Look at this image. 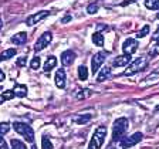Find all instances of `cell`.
Wrapping results in <instances>:
<instances>
[{"label":"cell","mask_w":159,"mask_h":149,"mask_svg":"<svg viewBox=\"0 0 159 149\" xmlns=\"http://www.w3.org/2000/svg\"><path fill=\"white\" fill-rule=\"evenodd\" d=\"M148 64H149V57L148 56L138 57L136 60H134V61H131V63L128 64V67H126V70L122 73V75H126V77L134 75V74L145 70L146 67H148Z\"/></svg>","instance_id":"6da1fadb"},{"label":"cell","mask_w":159,"mask_h":149,"mask_svg":"<svg viewBox=\"0 0 159 149\" xmlns=\"http://www.w3.org/2000/svg\"><path fill=\"white\" fill-rule=\"evenodd\" d=\"M105 136H107V126L105 125H99L95 129L93 138L88 143V148L87 149H101V146L105 142Z\"/></svg>","instance_id":"7a4b0ae2"},{"label":"cell","mask_w":159,"mask_h":149,"mask_svg":"<svg viewBox=\"0 0 159 149\" xmlns=\"http://www.w3.org/2000/svg\"><path fill=\"white\" fill-rule=\"evenodd\" d=\"M129 128V121L126 118H118L115 119V122H114L112 125V141H118V139H121L124 135H125V132L128 131Z\"/></svg>","instance_id":"3957f363"},{"label":"cell","mask_w":159,"mask_h":149,"mask_svg":"<svg viewBox=\"0 0 159 149\" xmlns=\"http://www.w3.org/2000/svg\"><path fill=\"white\" fill-rule=\"evenodd\" d=\"M142 138H143V135L141 132H135V133H132V135H129V136H122L121 139L114 141V142L116 143V148L118 149H125V148H131V146L136 145L138 142H141Z\"/></svg>","instance_id":"277c9868"},{"label":"cell","mask_w":159,"mask_h":149,"mask_svg":"<svg viewBox=\"0 0 159 149\" xmlns=\"http://www.w3.org/2000/svg\"><path fill=\"white\" fill-rule=\"evenodd\" d=\"M13 128L17 133L24 136V139H26L27 142H30V143L34 142V131L30 125H27V124H24V122H14Z\"/></svg>","instance_id":"5b68a950"},{"label":"cell","mask_w":159,"mask_h":149,"mask_svg":"<svg viewBox=\"0 0 159 149\" xmlns=\"http://www.w3.org/2000/svg\"><path fill=\"white\" fill-rule=\"evenodd\" d=\"M105 60H107L105 51H98L97 54H94V57L91 58V73H93V75L98 73V70L101 68V65L104 64Z\"/></svg>","instance_id":"8992f818"},{"label":"cell","mask_w":159,"mask_h":149,"mask_svg":"<svg viewBox=\"0 0 159 149\" xmlns=\"http://www.w3.org/2000/svg\"><path fill=\"white\" fill-rule=\"evenodd\" d=\"M51 40H53V34L50 33V31L43 33L41 36L39 37V38H37L36 44H34V51H36V53H39V51H41V50H44L50 43H51Z\"/></svg>","instance_id":"52a82bcc"},{"label":"cell","mask_w":159,"mask_h":149,"mask_svg":"<svg viewBox=\"0 0 159 149\" xmlns=\"http://www.w3.org/2000/svg\"><path fill=\"white\" fill-rule=\"evenodd\" d=\"M50 13L51 11H47V10H41V11H37V13H34V14H31V16H29L26 19V24L29 27H31V26H34V24H37V23H40L43 19H46L47 16H50Z\"/></svg>","instance_id":"ba28073f"},{"label":"cell","mask_w":159,"mask_h":149,"mask_svg":"<svg viewBox=\"0 0 159 149\" xmlns=\"http://www.w3.org/2000/svg\"><path fill=\"white\" fill-rule=\"evenodd\" d=\"M138 47H139V43L135 38H126L122 44V51H124V54L132 56L136 50H138Z\"/></svg>","instance_id":"9c48e42d"},{"label":"cell","mask_w":159,"mask_h":149,"mask_svg":"<svg viewBox=\"0 0 159 149\" xmlns=\"http://www.w3.org/2000/svg\"><path fill=\"white\" fill-rule=\"evenodd\" d=\"M75 53H74L73 50H66L63 54H61V64L64 67H70L73 65L74 61H75Z\"/></svg>","instance_id":"30bf717a"},{"label":"cell","mask_w":159,"mask_h":149,"mask_svg":"<svg viewBox=\"0 0 159 149\" xmlns=\"http://www.w3.org/2000/svg\"><path fill=\"white\" fill-rule=\"evenodd\" d=\"M132 61L131 56L129 54H122V56H118L112 60V65L115 67H126L129 63Z\"/></svg>","instance_id":"8fae6325"},{"label":"cell","mask_w":159,"mask_h":149,"mask_svg":"<svg viewBox=\"0 0 159 149\" xmlns=\"http://www.w3.org/2000/svg\"><path fill=\"white\" fill-rule=\"evenodd\" d=\"M54 83H56V85L61 89L66 87V71H64V68L57 70L56 77H54Z\"/></svg>","instance_id":"7c38bea8"},{"label":"cell","mask_w":159,"mask_h":149,"mask_svg":"<svg viewBox=\"0 0 159 149\" xmlns=\"http://www.w3.org/2000/svg\"><path fill=\"white\" fill-rule=\"evenodd\" d=\"M93 118L91 114H78V115H74L73 116V122L77 124V125H84V124L89 122Z\"/></svg>","instance_id":"4fadbf2b"},{"label":"cell","mask_w":159,"mask_h":149,"mask_svg":"<svg viewBox=\"0 0 159 149\" xmlns=\"http://www.w3.org/2000/svg\"><path fill=\"white\" fill-rule=\"evenodd\" d=\"M27 41V33L26 31H20V33L14 34L13 37H11V43L16 44V46H21V44H24Z\"/></svg>","instance_id":"5bb4252c"},{"label":"cell","mask_w":159,"mask_h":149,"mask_svg":"<svg viewBox=\"0 0 159 149\" xmlns=\"http://www.w3.org/2000/svg\"><path fill=\"white\" fill-rule=\"evenodd\" d=\"M56 65H57V58H56V57H54V56L47 57L46 63H44V73L48 74L53 68H56Z\"/></svg>","instance_id":"9a60e30c"},{"label":"cell","mask_w":159,"mask_h":149,"mask_svg":"<svg viewBox=\"0 0 159 149\" xmlns=\"http://www.w3.org/2000/svg\"><path fill=\"white\" fill-rule=\"evenodd\" d=\"M13 91H14V95L19 97V98H24L27 95V87L24 84H16Z\"/></svg>","instance_id":"2e32d148"},{"label":"cell","mask_w":159,"mask_h":149,"mask_svg":"<svg viewBox=\"0 0 159 149\" xmlns=\"http://www.w3.org/2000/svg\"><path fill=\"white\" fill-rule=\"evenodd\" d=\"M109 75H111V67H104V68H101V71L98 73L97 81H98V83H102V81H105V79L109 78Z\"/></svg>","instance_id":"e0dca14e"},{"label":"cell","mask_w":159,"mask_h":149,"mask_svg":"<svg viewBox=\"0 0 159 149\" xmlns=\"http://www.w3.org/2000/svg\"><path fill=\"white\" fill-rule=\"evenodd\" d=\"M17 54L16 48H7L4 50L3 53L0 54V61H6V60H10L11 57H14Z\"/></svg>","instance_id":"ac0fdd59"},{"label":"cell","mask_w":159,"mask_h":149,"mask_svg":"<svg viewBox=\"0 0 159 149\" xmlns=\"http://www.w3.org/2000/svg\"><path fill=\"white\" fill-rule=\"evenodd\" d=\"M13 97H16L13 89H7V91H4V93H2L0 94V105H2L3 102H6V101H9V99H11Z\"/></svg>","instance_id":"d6986e66"},{"label":"cell","mask_w":159,"mask_h":149,"mask_svg":"<svg viewBox=\"0 0 159 149\" xmlns=\"http://www.w3.org/2000/svg\"><path fill=\"white\" fill-rule=\"evenodd\" d=\"M93 43L98 47H102L104 46V34L97 31V33L93 34Z\"/></svg>","instance_id":"ffe728a7"},{"label":"cell","mask_w":159,"mask_h":149,"mask_svg":"<svg viewBox=\"0 0 159 149\" xmlns=\"http://www.w3.org/2000/svg\"><path fill=\"white\" fill-rule=\"evenodd\" d=\"M78 78L81 79V81H85L87 78H88V68L84 65L78 67Z\"/></svg>","instance_id":"44dd1931"},{"label":"cell","mask_w":159,"mask_h":149,"mask_svg":"<svg viewBox=\"0 0 159 149\" xmlns=\"http://www.w3.org/2000/svg\"><path fill=\"white\" fill-rule=\"evenodd\" d=\"M145 6L149 10H159V0H145Z\"/></svg>","instance_id":"7402d4cb"},{"label":"cell","mask_w":159,"mask_h":149,"mask_svg":"<svg viewBox=\"0 0 159 149\" xmlns=\"http://www.w3.org/2000/svg\"><path fill=\"white\" fill-rule=\"evenodd\" d=\"M10 145H11V149H27L26 145H24L21 141H19V139H11V141H10Z\"/></svg>","instance_id":"603a6c76"},{"label":"cell","mask_w":159,"mask_h":149,"mask_svg":"<svg viewBox=\"0 0 159 149\" xmlns=\"http://www.w3.org/2000/svg\"><path fill=\"white\" fill-rule=\"evenodd\" d=\"M149 30H151V27H149V24H145V26L142 27V29L138 31V34H136V37L138 38H143V37H146L149 34Z\"/></svg>","instance_id":"cb8c5ba5"},{"label":"cell","mask_w":159,"mask_h":149,"mask_svg":"<svg viewBox=\"0 0 159 149\" xmlns=\"http://www.w3.org/2000/svg\"><path fill=\"white\" fill-rule=\"evenodd\" d=\"M41 148L43 149H53L54 148L48 136H43V139H41Z\"/></svg>","instance_id":"d4e9b609"},{"label":"cell","mask_w":159,"mask_h":149,"mask_svg":"<svg viewBox=\"0 0 159 149\" xmlns=\"http://www.w3.org/2000/svg\"><path fill=\"white\" fill-rule=\"evenodd\" d=\"M40 64H41V60H40V57H34V58L31 60V63H30V68L36 71V70L40 68Z\"/></svg>","instance_id":"484cf974"},{"label":"cell","mask_w":159,"mask_h":149,"mask_svg":"<svg viewBox=\"0 0 159 149\" xmlns=\"http://www.w3.org/2000/svg\"><path fill=\"white\" fill-rule=\"evenodd\" d=\"M98 9H99L98 3H91V4H88V7H87V11H88L89 14H95L97 11H98Z\"/></svg>","instance_id":"4316f807"},{"label":"cell","mask_w":159,"mask_h":149,"mask_svg":"<svg viewBox=\"0 0 159 149\" xmlns=\"http://www.w3.org/2000/svg\"><path fill=\"white\" fill-rule=\"evenodd\" d=\"M9 131H10V124L9 122H2L0 124V133H2V135L7 133Z\"/></svg>","instance_id":"83f0119b"},{"label":"cell","mask_w":159,"mask_h":149,"mask_svg":"<svg viewBox=\"0 0 159 149\" xmlns=\"http://www.w3.org/2000/svg\"><path fill=\"white\" fill-rule=\"evenodd\" d=\"M149 54H151V56H158V54H159V40L152 46V48H151V53H149Z\"/></svg>","instance_id":"f1b7e54d"},{"label":"cell","mask_w":159,"mask_h":149,"mask_svg":"<svg viewBox=\"0 0 159 149\" xmlns=\"http://www.w3.org/2000/svg\"><path fill=\"white\" fill-rule=\"evenodd\" d=\"M89 95H91V91H89V89H83V91L77 95V98H78V99H84V98H87V97H89Z\"/></svg>","instance_id":"f546056e"},{"label":"cell","mask_w":159,"mask_h":149,"mask_svg":"<svg viewBox=\"0 0 159 149\" xmlns=\"http://www.w3.org/2000/svg\"><path fill=\"white\" fill-rule=\"evenodd\" d=\"M16 64H17V67H24L27 64V57H19Z\"/></svg>","instance_id":"4dcf8cb0"},{"label":"cell","mask_w":159,"mask_h":149,"mask_svg":"<svg viewBox=\"0 0 159 149\" xmlns=\"http://www.w3.org/2000/svg\"><path fill=\"white\" fill-rule=\"evenodd\" d=\"M0 149H9L6 145V142H4V139H3V135L0 133Z\"/></svg>","instance_id":"1f68e13d"},{"label":"cell","mask_w":159,"mask_h":149,"mask_svg":"<svg viewBox=\"0 0 159 149\" xmlns=\"http://www.w3.org/2000/svg\"><path fill=\"white\" fill-rule=\"evenodd\" d=\"M152 38L155 40V41H158V40H159V27H158V30L155 31V34L152 36Z\"/></svg>","instance_id":"d6a6232c"},{"label":"cell","mask_w":159,"mask_h":149,"mask_svg":"<svg viewBox=\"0 0 159 149\" xmlns=\"http://www.w3.org/2000/svg\"><path fill=\"white\" fill-rule=\"evenodd\" d=\"M67 21H71V16H70V14H67V16L61 20V23H67Z\"/></svg>","instance_id":"836d02e7"},{"label":"cell","mask_w":159,"mask_h":149,"mask_svg":"<svg viewBox=\"0 0 159 149\" xmlns=\"http://www.w3.org/2000/svg\"><path fill=\"white\" fill-rule=\"evenodd\" d=\"M4 78H6V75H4V73L2 71V70H0V83H3Z\"/></svg>","instance_id":"e575fe53"},{"label":"cell","mask_w":159,"mask_h":149,"mask_svg":"<svg viewBox=\"0 0 159 149\" xmlns=\"http://www.w3.org/2000/svg\"><path fill=\"white\" fill-rule=\"evenodd\" d=\"M3 27V21H2V17H0V29Z\"/></svg>","instance_id":"d590c367"},{"label":"cell","mask_w":159,"mask_h":149,"mask_svg":"<svg viewBox=\"0 0 159 149\" xmlns=\"http://www.w3.org/2000/svg\"><path fill=\"white\" fill-rule=\"evenodd\" d=\"M155 109H156V111H159V105H156V108H155Z\"/></svg>","instance_id":"8d00e7d4"}]
</instances>
